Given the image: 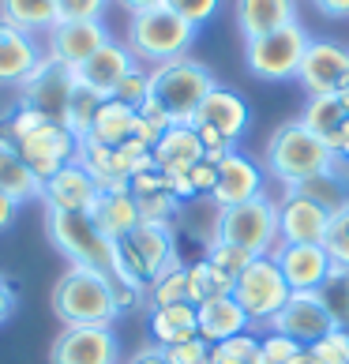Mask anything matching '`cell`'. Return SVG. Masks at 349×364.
<instances>
[{"instance_id":"obj_51","label":"cell","mask_w":349,"mask_h":364,"mask_svg":"<svg viewBox=\"0 0 349 364\" xmlns=\"http://www.w3.org/2000/svg\"><path fill=\"white\" fill-rule=\"evenodd\" d=\"M214 364H240L237 357H225V353H218V349H214Z\"/></svg>"},{"instance_id":"obj_30","label":"cell","mask_w":349,"mask_h":364,"mask_svg":"<svg viewBox=\"0 0 349 364\" xmlns=\"http://www.w3.org/2000/svg\"><path fill=\"white\" fill-rule=\"evenodd\" d=\"M0 19L16 23L26 34H49L57 26V0H0Z\"/></svg>"},{"instance_id":"obj_49","label":"cell","mask_w":349,"mask_h":364,"mask_svg":"<svg viewBox=\"0 0 349 364\" xmlns=\"http://www.w3.org/2000/svg\"><path fill=\"white\" fill-rule=\"evenodd\" d=\"M128 364H169V360H166V353H162L158 346H146V349H139V353L131 357Z\"/></svg>"},{"instance_id":"obj_52","label":"cell","mask_w":349,"mask_h":364,"mask_svg":"<svg viewBox=\"0 0 349 364\" xmlns=\"http://www.w3.org/2000/svg\"><path fill=\"white\" fill-rule=\"evenodd\" d=\"M286 364H308V349H301V353L293 357V360H286Z\"/></svg>"},{"instance_id":"obj_29","label":"cell","mask_w":349,"mask_h":364,"mask_svg":"<svg viewBox=\"0 0 349 364\" xmlns=\"http://www.w3.org/2000/svg\"><path fill=\"white\" fill-rule=\"evenodd\" d=\"M136 109L124 102H117V98H105L102 102V109L98 117H94V124L83 139L90 143H102V146H120V143H128L131 136H136Z\"/></svg>"},{"instance_id":"obj_28","label":"cell","mask_w":349,"mask_h":364,"mask_svg":"<svg viewBox=\"0 0 349 364\" xmlns=\"http://www.w3.org/2000/svg\"><path fill=\"white\" fill-rule=\"evenodd\" d=\"M0 192L11 196L16 203H31V199H42V181L31 173V166L23 161L19 146L0 139Z\"/></svg>"},{"instance_id":"obj_34","label":"cell","mask_w":349,"mask_h":364,"mask_svg":"<svg viewBox=\"0 0 349 364\" xmlns=\"http://www.w3.org/2000/svg\"><path fill=\"white\" fill-rule=\"evenodd\" d=\"M323 248L334 263V274H349V203L338 210H331L327 233H323Z\"/></svg>"},{"instance_id":"obj_7","label":"cell","mask_w":349,"mask_h":364,"mask_svg":"<svg viewBox=\"0 0 349 364\" xmlns=\"http://www.w3.org/2000/svg\"><path fill=\"white\" fill-rule=\"evenodd\" d=\"M308 42H312V38H308V31L301 23L278 26L271 34L248 38L245 42V64L256 79H263V83H286V79H297Z\"/></svg>"},{"instance_id":"obj_32","label":"cell","mask_w":349,"mask_h":364,"mask_svg":"<svg viewBox=\"0 0 349 364\" xmlns=\"http://www.w3.org/2000/svg\"><path fill=\"white\" fill-rule=\"evenodd\" d=\"M146 296H151V308H166V304L188 301V263H181V259L169 263L166 271L146 286Z\"/></svg>"},{"instance_id":"obj_3","label":"cell","mask_w":349,"mask_h":364,"mask_svg":"<svg viewBox=\"0 0 349 364\" xmlns=\"http://www.w3.org/2000/svg\"><path fill=\"white\" fill-rule=\"evenodd\" d=\"M113 255H117V286L136 293L151 286L169 263L181 259L177 248H173V229L166 222H139L128 237L113 240Z\"/></svg>"},{"instance_id":"obj_33","label":"cell","mask_w":349,"mask_h":364,"mask_svg":"<svg viewBox=\"0 0 349 364\" xmlns=\"http://www.w3.org/2000/svg\"><path fill=\"white\" fill-rule=\"evenodd\" d=\"M218 293H233V278H225L222 271L203 259V263H188V301L192 304H203Z\"/></svg>"},{"instance_id":"obj_2","label":"cell","mask_w":349,"mask_h":364,"mask_svg":"<svg viewBox=\"0 0 349 364\" xmlns=\"http://www.w3.org/2000/svg\"><path fill=\"white\" fill-rule=\"evenodd\" d=\"M334 166H338V154L316 132H308L301 120L281 124L267 143V173L286 188H301L316 177H327V173H334Z\"/></svg>"},{"instance_id":"obj_24","label":"cell","mask_w":349,"mask_h":364,"mask_svg":"<svg viewBox=\"0 0 349 364\" xmlns=\"http://www.w3.org/2000/svg\"><path fill=\"white\" fill-rule=\"evenodd\" d=\"M195 316H199V338L218 346L225 338H237L252 327V319L245 316V308L233 301V293H218L210 301L195 304Z\"/></svg>"},{"instance_id":"obj_4","label":"cell","mask_w":349,"mask_h":364,"mask_svg":"<svg viewBox=\"0 0 349 364\" xmlns=\"http://www.w3.org/2000/svg\"><path fill=\"white\" fill-rule=\"evenodd\" d=\"M214 87H218V79L210 75V68L192 57H177L151 68V98L169 113L173 124H192L195 109Z\"/></svg>"},{"instance_id":"obj_44","label":"cell","mask_w":349,"mask_h":364,"mask_svg":"<svg viewBox=\"0 0 349 364\" xmlns=\"http://www.w3.org/2000/svg\"><path fill=\"white\" fill-rule=\"evenodd\" d=\"M301 349H308V346H301V342L286 338V334L271 331V334L263 338V364H286V360H293V357H297Z\"/></svg>"},{"instance_id":"obj_20","label":"cell","mask_w":349,"mask_h":364,"mask_svg":"<svg viewBox=\"0 0 349 364\" xmlns=\"http://www.w3.org/2000/svg\"><path fill=\"white\" fill-rule=\"evenodd\" d=\"M42 57H45V49L38 46L34 34L0 19V87H23L26 75L42 64Z\"/></svg>"},{"instance_id":"obj_9","label":"cell","mask_w":349,"mask_h":364,"mask_svg":"<svg viewBox=\"0 0 349 364\" xmlns=\"http://www.w3.org/2000/svg\"><path fill=\"white\" fill-rule=\"evenodd\" d=\"M289 293H293L289 282L278 271V263L271 255L252 259L233 282V301L245 308V316L252 323H271V316L289 301Z\"/></svg>"},{"instance_id":"obj_37","label":"cell","mask_w":349,"mask_h":364,"mask_svg":"<svg viewBox=\"0 0 349 364\" xmlns=\"http://www.w3.org/2000/svg\"><path fill=\"white\" fill-rule=\"evenodd\" d=\"M308 364H349V334L334 327L319 342L308 346Z\"/></svg>"},{"instance_id":"obj_11","label":"cell","mask_w":349,"mask_h":364,"mask_svg":"<svg viewBox=\"0 0 349 364\" xmlns=\"http://www.w3.org/2000/svg\"><path fill=\"white\" fill-rule=\"evenodd\" d=\"M334 327H342V323L334 319L331 304L323 301V293H289V301L271 316V331L286 334V338L301 342V346L319 342Z\"/></svg>"},{"instance_id":"obj_8","label":"cell","mask_w":349,"mask_h":364,"mask_svg":"<svg viewBox=\"0 0 349 364\" xmlns=\"http://www.w3.org/2000/svg\"><path fill=\"white\" fill-rule=\"evenodd\" d=\"M49 240L57 245L72 263L79 267H94V271L109 274L117 282V255H113V240L98 233V225L90 222V214H64V210H49Z\"/></svg>"},{"instance_id":"obj_38","label":"cell","mask_w":349,"mask_h":364,"mask_svg":"<svg viewBox=\"0 0 349 364\" xmlns=\"http://www.w3.org/2000/svg\"><path fill=\"white\" fill-rule=\"evenodd\" d=\"M113 98L124 102V105H131V109H139V105L151 98V72H146L143 64H136V68L120 79V87L113 90Z\"/></svg>"},{"instance_id":"obj_31","label":"cell","mask_w":349,"mask_h":364,"mask_svg":"<svg viewBox=\"0 0 349 364\" xmlns=\"http://www.w3.org/2000/svg\"><path fill=\"white\" fill-rule=\"evenodd\" d=\"M345 120H349V109H345V102L338 94H316V98H308L304 113H301V124L308 132H316L323 143L345 124Z\"/></svg>"},{"instance_id":"obj_27","label":"cell","mask_w":349,"mask_h":364,"mask_svg":"<svg viewBox=\"0 0 349 364\" xmlns=\"http://www.w3.org/2000/svg\"><path fill=\"white\" fill-rule=\"evenodd\" d=\"M151 338L154 346H181L188 338H199V316L192 301L181 304H166V308H151Z\"/></svg>"},{"instance_id":"obj_22","label":"cell","mask_w":349,"mask_h":364,"mask_svg":"<svg viewBox=\"0 0 349 364\" xmlns=\"http://www.w3.org/2000/svg\"><path fill=\"white\" fill-rule=\"evenodd\" d=\"M192 124L195 128H214L218 136L237 143L240 136H245V128H248V102L240 98L237 90H230V87H214L203 98V105L195 109Z\"/></svg>"},{"instance_id":"obj_35","label":"cell","mask_w":349,"mask_h":364,"mask_svg":"<svg viewBox=\"0 0 349 364\" xmlns=\"http://www.w3.org/2000/svg\"><path fill=\"white\" fill-rule=\"evenodd\" d=\"M102 102H105L102 94H94L83 83H75L72 98H68V113H64V128L75 132V136L83 139L90 132V124H94V117H98V109H102Z\"/></svg>"},{"instance_id":"obj_41","label":"cell","mask_w":349,"mask_h":364,"mask_svg":"<svg viewBox=\"0 0 349 364\" xmlns=\"http://www.w3.org/2000/svg\"><path fill=\"white\" fill-rule=\"evenodd\" d=\"M218 353H225V357H237L240 364H263V338H256V334H237V338H225V342H218L214 346Z\"/></svg>"},{"instance_id":"obj_12","label":"cell","mask_w":349,"mask_h":364,"mask_svg":"<svg viewBox=\"0 0 349 364\" xmlns=\"http://www.w3.org/2000/svg\"><path fill=\"white\" fill-rule=\"evenodd\" d=\"M23 90V105H31V109L45 113L49 120H60L64 124V113H68V98L75 90V72L68 64L53 60V57H42V64L26 75V83L19 87Z\"/></svg>"},{"instance_id":"obj_36","label":"cell","mask_w":349,"mask_h":364,"mask_svg":"<svg viewBox=\"0 0 349 364\" xmlns=\"http://www.w3.org/2000/svg\"><path fill=\"white\" fill-rule=\"evenodd\" d=\"M252 259H259V255H252V252L237 248V245H225V240H210V248H207V263L214 267V271H222L225 278H233V282Z\"/></svg>"},{"instance_id":"obj_15","label":"cell","mask_w":349,"mask_h":364,"mask_svg":"<svg viewBox=\"0 0 349 364\" xmlns=\"http://www.w3.org/2000/svg\"><path fill=\"white\" fill-rule=\"evenodd\" d=\"M271 259L286 274L293 293H319L334 278V263L323 245H278Z\"/></svg>"},{"instance_id":"obj_25","label":"cell","mask_w":349,"mask_h":364,"mask_svg":"<svg viewBox=\"0 0 349 364\" xmlns=\"http://www.w3.org/2000/svg\"><path fill=\"white\" fill-rule=\"evenodd\" d=\"M233 16L248 42V38H259V34L278 31V26L297 23V0H237Z\"/></svg>"},{"instance_id":"obj_13","label":"cell","mask_w":349,"mask_h":364,"mask_svg":"<svg viewBox=\"0 0 349 364\" xmlns=\"http://www.w3.org/2000/svg\"><path fill=\"white\" fill-rule=\"evenodd\" d=\"M49 364H120L113 327H64L49 346Z\"/></svg>"},{"instance_id":"obj_1","label":"cell","mask_w":349,"mask_h":364,"mask_svg":"<svg viewBox=\"0 0 349 364\" xmlns=\"http://www.w3.org/2000/svg\"><path fill=\"white\" fill-rule=\"evenodd\" d=\"M136 289L117 286L109 274L72 263L53 286V312L64 327H113V319L131 304Z\"/></svg>"},{"instance_id":"obj_5","label":"cell","mask_w":349,"mask_h":364,"mask_svg":"<svg viewBox=\"0 0 349 364\" xmlns=\"http://www.w3.org/2000/svg\"><path fill=\"white\" fill-rule=\"evenodd\" d=\"M195 42V26L184 23L173 8H151V11H139V16L128 19V49L139 64H158L166 60H177L188 57V49Z\"/></svg>"},{"instance_id":"obj_16","label":"cell","mask_w":349,"mask_h":364,"mask_svg":"<svg viewBox=\"0 0 349 364\" xmlns=\"http://www.w3.org/2000/svg\"><path fill=\"white\" fill-rule=\"evenodd\" d=\"M297 79L308 90V98H316V94H338L349 83V49L338 42H323V38L308 42Z\"/></svg>"},{"instance_id":"obj_17","label":"cell","mask_w":349,"mask_h":364,"mask_svg":"<svg viewBox=\"0 0 349 364\" xmlns=\"http://www.w3.org/2000/svg\"><path fill=\"white\" fill-rule=\"evenodd\" d=\"M105 42H109V31H105L102 19H87V23H57L45 34V57L68 64V68H79L90 53H98Z\"/></svg>"},{"instance_id":"obj_21","label":"cell","mask_w":349,"mask_h":364,"mask_svg":"<svg viewBox=\"0 0 349 364\" xmlns=\"http://www.w3.org/2000/svg\"><path fill=\"white\" fill-rule=\"evenodd\" d=\"M263 192V173L252 158L230 151L218 161V181H214V192L210 199L218 203V210L225 207H237V203H248Z\"/></svg>"},{"instance_id":"obj_39","label":"cell","mask_w":349,"mask_h":364,"mask_svg":"<svg viewBox=\"0 0 349 364\" xmlns=\"http://www.w3.org/2000/svg\"><path fill=\"white\" fill-rule=\"evenodd\" d=\"M162 349V346H158ZM169 364H214V346L203 338H188L181 346H166L162 349Z\"/></svg>"},{"instance_id":"obj_23","label":"cell","mask_w":349,"mask_h":364,"mask_svg":"<svg viewBox=\"0 0 349 364\" xmlns=\"http://www.w3.org/2000/svg\"><path fill=\"white\" fill-rule=\"evenodd\" d=\"M203 158H207L203 139H199V132L192 124H173L154 143V169H162L166 177H181V173L199 166Z\"/></svg>"},{"instance_id":"obj_43","label":"cell","mask_w":349,"mask_h":364,"mask_svg":"<svg viewBox=\"0 0 349 364\" xmlns=\"http://www.w3.org/2000/svg\"><path fill=\"white\" fill-rule=\"evenodd\" d=\"M218 4H222V0H166V8H173L184 23H192L195 31H199L207 19H214Z\"/></svg>"},{"instance_id":"obj_42","label":"cell","mask_w":349,"mask_h":364,"mask_svg":"<svg viewBox=\"0 0 349 364\" xmlns=\"http://www.w3.org/2000/svg\"><path fill=\"white\" fill-rule=\"evenodd\" d=\"M109 0H57V23H87L102 19Z\"/></svg>"},{"instance_id":"obj_47","label":"cell","mask_w":349,"mask_h":364,"mask_svg":"<svg viewBox=\"0 0 349 364\" xmlns=\"http://www.w3.org/2000/svg\"><path fill=\"white\" fill-rule=\"evenodd\" d=\"M316 8L331 19H345L349 16V0H316Z\"/></svg>"},{"instance_id":"obj_18","label":"cell","mask_w":349,"mask_h":364,"mask_svg":"<svg viewBox=\"0 0 349 364\" xmlns=\"http://www.w3.org/2000/svg\"><path fill=\"white\" fill-rule=\"evenodd\" d=\"M136 57H131V49L124 46V42H105L98 53H90V57L79 64V68H72L75 72V83H83V87H90L94 94H102V98H113V90L120 87V79H124L131 68H136Z\"/></svg>"},{"instance_id":"obj_26","label":"cell","mask_w":349,"mask_h":364,"mask_svg":"<svg viewBox=\"0 0 349 364\" xmlns=\"http://www.w3.org/2000/svg\"><path fill=\"white\" fill-rule=\"evenodd\" d=\"M87 214H90V222L98 225V233L109 237V240L128 237L131 229L143 222L139 218V203H136L131 192H98V199H94V207Z\"/></svg>"},{"instance_id":"obj_40","label":"cell","mask_w":349,"mask_h":364,"mask_svg":"<svg viewBox=\"0 0 349 364\" xmlns=\"http://www.w3.org/2000/svg\"><path fill=\"white\" fill-rule=\"evenodd\" d=\"M136 203H139V218L143 222H166L177 214V203L181 199L173 196V192H151V196H136Z\"/></svg>"},{"instance_id":"obj_6","label":"cell","mask_w":349,"mask_h":364,"mask_svg":"<svg viewBox=\"0 0 349 364\" xmlns=\"http://www.w3.org/2000/svg\"><path fill=\"white\" fill-rule=\"evenodd\" d=\"M214 240L237 245L252 255H271L281 237H278V203L267 199L263 192L248 203L218 210V225H214Z\"/></svg>"},{"instance_id":"obj_50","label":"cell","mask_w":349,"mask_h":364,"mask_svg":"<svg viewBox=\"0 0 349 364\" xmlns=\"http://www.w3.org/2000/svg\"><path fill=\"white\" fill-rule=\"evenodd\" d=\"M120 8L128 11V16H139V11H151V8H162L166 0H117Z\"/></svg>"},{"instance_id":"obj_48","label":"cell","mask_w":349,"mask_h":364,"mask_svg":"<svg viewBox=\"0 0 349 364\" xmlns=\"http://www.w3.org/2000/svg\"><path fill=\"white\" fill-rule=\"evenodd\" d=\"M16 210H19V203H16V199L0 192V233H4V229H8L11 222H16Z\"/></svg>"},{"instance_id":"obj_46","label":"cell","mask_w":349,"mask_h":364,"mask_svg":"<svg viewBox=\"0 0 349 364\" xmlns=\"http://www.w3.org/2000/svg\"><path fill=\"white\" fill-rule=\"evenodd\" d=\"M11 312H16V286L0 274V323H8Z\"/></svg>"},{"instance_id":"obj_10","label":"cell","mask_w":349,"mask_h":364,"mask_svg":"<svg viewBox=\"0 0 349 364\" xmlns=\"http://www.w3.org/2000/svg\"><path fill=\"white\" fill-rule=\"evenodd\" d=\"M23 161L31 166V173L38 181H49L53 173H60L68 161H75L79 154V136L68 132L60 124V120H42L34 132H26V136L16 143Z\"/></svg>"},{"instance_id":"obj_19","label":"cell","mask_w":349,"mask_h":364,"mask_svg":"<svg viewBox=\"0 0 349 364\" xmlns=\"http://www.w3.org/2000/svg\"><path fill=\"white\" fill-rule=\"evenodd\" d=\"M98 199V184L94 177L79 166L68 161L60 173H53L49 181H42V203L45 210H64V214H87Z\"/></svg>"},{"instance_id":"obj_14","label":"cell","mask_w":349,"mask_h":364,"mask_svg":"<svg viewBox=\"0 0 349 364\" xmlns=\"http://www.w3.org/2000/svg\"><path fill=\"white\" fill-rule=\"evenodd\" d=\"M331 210L319 199L304 196L301 188H289L278 203V237L281 245H323Z\"/></svg>"},{"instance_id":"obj_45","label":"cell","mask_w":349,"mask_h":364,"mask_svg":"<svg viewBox=\"0 0 349 364\" xmlns=\"http://www.w3.org/2000/svg\"><path fill=\"white\" fill-rule=\"evenodd\" d=\"M214 181H218V166L214 161H199V166L188 169V184H192V196H210L214 192Z\"/></svg>"}]
</instances>
